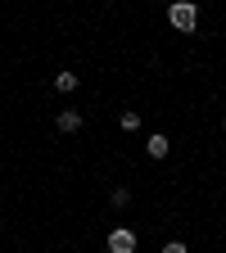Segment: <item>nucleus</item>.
Here are the masks:
<instances>
[{"instance_id": "f257e3e1", "label": "nucleus", "mask_w": 226, "mask_h": 253, "mask_svg": "<svg viewBox=\"0 0 226 253\" xmlns=\"http://www.w3.org/2000/svg\"><path fill=\"white\" fill-rule=\"evenodd\" d=\"M168 23H172L177 32H195V27H199V9L190 5V0H177V5L168 9Z\"/></svg>"}, {"instance_id": "f03ea898", "label": "nucleus", "mask_w": 226, "mask_h": 253, "mask_svg": "<svg viewBox=\"0 0 226 253\" xmlns=\"http://www.w3.org/2000/svg\"><path fill=\"white\" fill-rule=\"evenodd\" d=\"M109 253H136V231L132 226H113L109 231Z\"/></svg>"}, {"instance_id": "7ed1b4c3", "label": "nucleus", "mask_w": 226, "mask_h": 253, "mask_svg": "<svg viewBox=\"0 0 226 253\" xmlns=\"http://www.w3.org/2000/svg\"><path fill=\"white\" fill-rule=\"evenodd\" d=\"M54 126H59L63 136H73V131H82V113H77V109H63V113L54 118Z\"/></svg>"}, {"instance_id": "20e7f679", "label": "nucleus", "mask_w": 226, "mask_h": 253, "mask_svg": "<svg viewBox=\"0 0 226 253\" xmlns=\"http://www.w3.org/2000/svg\"><path fill=\"white\" fill-rule=\"evenodd\" d=\"M168 149H172V140H168L163 131H154V136L145 140V154H149V158H168Z\"/></svg>"}, {"instance_id": "39448f33", "label": "nucleus", "mask_w": 226, "mask_h": 253, "mask_svg": "<svg viewBox=\"0 0 226 253\" xmlns=\"http://www.w3.org/2000/svg\"><path fill=\"white\" fill-rule=\"evenodd\" d=\"M77 86H82V77H77V73H54V90L68 95V90H77Z\"/></svg>"}, {"instance_id": "423d86ee", "label": "nucleus", "mask_w": 226, "mask_h": 253, "mask_svg": "<svg viewBox=\"0 0 226 253\" xmlns=\"http://www.w3.org/2000/svg\"><path fill=\"white\" fill-rule=\"evenodd\" d=\"M109 204H113V208H127V204H132V190H127V185H118L113 195H109Z\"/></svg>"}, {"instance_id": "0eeeda50", "label": "nucleus", "mask_w": 226, "mask_h": 253, "mask_svg": "<svg viewBox=\"0 0 226 253\" xmlns=\"http://www.w3.org/2000/svg\"><path fill=\"white\" fill-rule=\"evenodd\" d=\"M118 122H122V131H136V126H140V113H136V109H127Z\"/></svg>"}, {"instance_id": "6e6552de", "label": "nucleus", "mask_w": 226, "mask_h": 253, "mask_svg": "<svg viewBox=\"0 0 226 253\" xmlns=\"http://www.w3.org/2000/svg\"><path fill=\"white\" fill-rule=\"evenodd\" d=\"M163 253H190V249H185L181 240H168V244H163Z\"/></svg>"}, {"instance_id": "1a4fd4ad", "label": "nucleus", "mask_w": 226, "mask_h": 253, "mask_svg": "<svg viewBox=\"0 0 226 253\" xmlns=\"http://www.w3.org/2000/svg\"><path fill=\"white\" fill-rule=\"evenodd\" d=\"M222 131H226V118H222Z\"/></svg>"}]
</instances>
